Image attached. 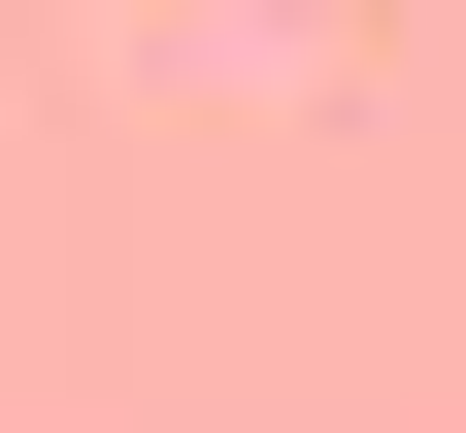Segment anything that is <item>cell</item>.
I'll list each match as a JSON object with an SVG mask.
<instances>
[]
</instances>
